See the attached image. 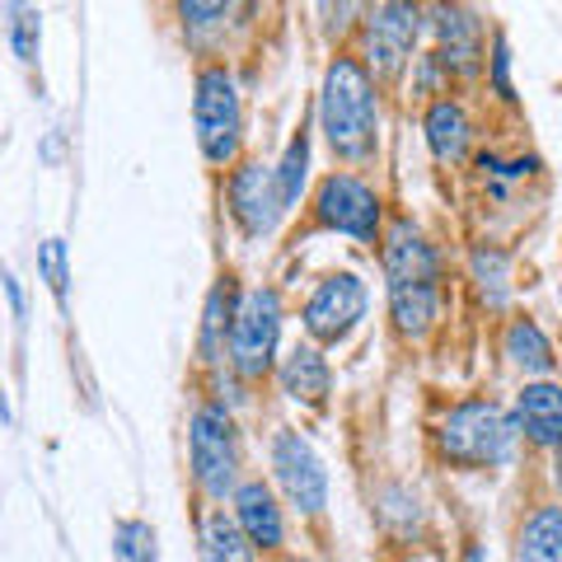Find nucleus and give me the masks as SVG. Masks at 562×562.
Masks as SVG:
<instances>
[{
  "mask_svg": "<svg viewBox=\"0 0 562 562\" xmlns=\"http://www.w3.org/2000/svg\"><path fill=\"white\" fill-rule=\"evenodd\" d=\"M319 127L342 160H366L380 127V90L371 66L357 57H333L319 90Z\"/></svg>",
  "mask_w": 562,
  "mask_h": 562,
  "instance_id": "obj_1",
  "label": "nucleus"
},
{
  "mask_svg": "<svg viewBox=\"0 0 562 562\" xmlns=\"http://www.w3.org/2000/svg\"><path fill=\"white\" fill-rule=\"evenodd\" d=\"M516 436L520 431H516V422L506 417L502 403L464 398L446 413L441 431H436V450H441V460L464 464V469H497L512 460Z\"/></svg>",
  "mask_w": 562,
  "mask_h": 562,
  "instance_id": "obj_2",
  "label": "nucleus"
},
{
  "mask_svg": "<svg viewBox=\"0 0 562 562\" xmlns=\"http://www.w3.org/2000/svg\"><path fill=\"white\" fill-rule=\"evenodd\" d=\"M281 295L272 286H254L239 295L235 319H231V338H225V357H231L235 375L244 380H262L277 366V347H281Z\"/></svg>",
  "mask_w": 562,
  "mask_h": 562,
  "instance_id": "obj_3",
  "label": "nucleus"
},
{
  "mask_svg": "<svg viewBox=\"0 0 562 562\" xmlns=\"http://www.w3.org/2000/svg\"><path fill=\"white\" fill-rule=\"evenodd\" d=\"M188 464L211 502H225L239 487V431L221 403H202L188 417Z\"/></svg>",
  "mask_w": 562,
  "mask_h": 562,
  "instance_id": "obj_4",
  "label": "nucleus"
},
{
  "mask_svg": "<svg viewBox=\"0 0 562 562\" xmlns=\"http://www.w3.org/2000/svg\"><path fill=\"white\" fill-rule=\"evenodd\" d=\"M192 122H198V146L211 165H235L244 136V99L225 66L198 70V94H192Z\"/></svg>",
  "mask_w": 562,
  "mask_h": 562,
  "instance_id": "obj_5",
  "label": "nucleus"
},
{
  "mask_svg": "<svg viewBox=\"0 0 562 562\" xmlns=\"http://www.w3.org/2000/svg\"><path fill=\"white\" fill-rule=\"evenodd\" d=\"M366 305H371V291H366V281L357 272H328L319 286L310 291V301L301 310L305 319V333L314 342H342L351 338V328L366 319Z\"/></svg>",
  "mask_w": 562,
  "mask_h": 562,
  "instance_id": "obj_6",
  "label": "nucleus"
},
{
  "mask_svg": "<svg viewBox=\"0 0 562 562\" xmlns=\"http://www.w3.org/2000/svg\"><path fill=\"white\" fill-rule=\"evenodd\" d=\"M314 216L324 231H338L347 239L375 244L380 235V192L361 173H328L314 192Z\"/></svg>",
  "mask_w": 562,
  "mask_h": 562,
  "instance_id": "obj_7",
  "label": "nucleus"
},
{
  "mask_svg": "<svg viewBox=\"0 0 562 562\" xmlns=\"http://www.w3.org/2000/svg\"><path fill=\"white\" fill-rule=\"evenodd\" d=\"M272 473H277V487L286 492L291 512L319 516L328 506V469L319 460V450H314L301 431L281 427L272 436Z\"/></svg>",
  "mask_w": 562,
  "mask_h": 562,
  "instance_id": "obj_8",
  "label": "nucleus"
},
{
  "mask_svg": "<svg viewBox=\"0 0 562 562\" xmlns=\"http://www.w3.org/2000/svg\"><path fill=\"white\" fill-rule=\"evenodd\" d=\"M225 206H231V216L239 221V231L249 239L272 235V225L281 216V198H277L272 169L258 165V160H244L231 173V183H225Z\"/></svg>",
  "mask_w": 562,
  "mask_h": 562,
  "instance_id": "obj_9",
  "label": "nucleus"
},
{
  "mask_svg": "<svg viewBox=\"0 0 562 562\" xmlns=\"http://www.w3.org/2000/svg\"><path fill=\"white\" fill-rule=\"evenodd\" d=\"M422 14L413 5H375L366 14V57H371V76H398L403 61L413 57Z\"/></svg>",
  "mask_w": 562,
  "mask_h": 562,
  "instance_id": "obj_10",
  "label": "nucleus"
},
{
  "mask_svg": "<svg viewBox=\"0 0 562 562\" xmlns=\"http://www.w3.org/2000/svg\"><path fill=\"white\" fill-rule=\"evenodd\" d=\"M436 38H441V52H436V61H441L446 70H460V76H469V70L483 66V43H487V29L473 10L464 5H441L436 10Z\"/></svg>",
  "mask_w": 562,
  "mask_h": 562,
  "instance_id": "obj_11",
  "label": "nucleus"
},
{
  "mask_svg": "<svg viewBox=\"0 0 562 562\" xmlns=\"http://www.w3.org/2000/svg\"><path fill=\"white\" fill-rule=\"evenodd\" d=\"M516 431L539 450H562V384L553 380H525L516 394Z\"/></svg>",
  "mask_w": 562,
  "mask_h": 562,
  "instance_id": "obj_12",
  "label": "nucleus"
},
{
  "mask_svg": "<svg viewBox=\"0 0 562 562\" xmlns=\"http://www.w3.org/2000/svg\"><path fill=\"white\" fill-rule=\"evenodd\" d=\"M231 497H235V525L254 549H281V543H286V520H281V506L268 483L249 479V483H239Z\"/></svg>",
  "mask_w": 562,
  "mask_h": 562,
  "instance_id": "obj_13",
  "label": "nucleus"
},
{
  "mask_svg": "<svg viewBox=\"0 0 562 562\" xmlns=\"http://www.w3.org/2000/svg\"><path fill=\"white\" fill-rule=\"evenodd\" d=\"M380 262H384V281H390V286H408V281H436V277H441L431 244L422 239L408 221H398L394 231L384 235Z\"/></svg>",
  "mask_w": 562,
  "mask_h": 562,
  "instance_id": "obj_14",
  "label": "nucleus"
},
{
  "mask_svg": "<svg viewBox=\"0 0 562 562\" xmlns=\"http://www.w3.org/2000/svg\"><path fill=\"white\" fill-rule=\"evenodd\" d=\"M277 380H281V394L295 398V403H324L333 394V366H328L324 351L310 347V342L291 347V357L281 361Z\"/></svg>",
  "mask_w": 562,
  "mask_h": 562,
  "instance_id": "obj_15",
  "label": "nucleus"
},
{
  "mask_svg": "<svg viewBox=\"0 0 562 562\" xmlns=\"http://www.w3.org/2000/svg\"><path fill=\"white\" fill-rule=\"evenodd\" d=\"M422 132H427V146H431L436 160L454 165V160H464V150L473 140V122H469L460 99H436L427 109V117H422Z\"/></svg>",
  "mask_w": 562,
  "mask_h": 562,
  "instance_id": "obj_16",
  "label": "nucleus"
},
{
  "mask_svg": "<svg viewBox=\"0 0 562 562\" xmlns=\"http://www.w3.org/2000/svg\"><path fill=\"white\" fill-rule=\"evenodd\" d=\"M502 357L512 361L525 380H543V375H553V366H558L549 333H543V328L530 319V314H525V319H512V324H506Z\"/></svg>",
  "mask_w": 562,
  "mask_h": 562,
  "instance_id": "obj_17",
  "label": "nucleus"
},
{
  "mask_svg": "<svg viewBox=\"0 0 562 562\" xmlns=\"http://www.w3.org/2000/svg\"><path fill=\"white\" fill-rule=\"evenodd\" d=\"M512 562H562V502H539L520 520Z\"/></svg>",
  "mask_w": 562,
  "mask_h": 562,
  "instance_id": "obj_18",
  "label": "nucleus"
},
{
  "mask_svg": "<svg viewBox=\"0 0 562 562\" xmlns=\"http://www.w3.org/2000/svg\"><path fill=\"white\" fill-rule=\"evenodd\" d=\"M390 314L398 333H408V338H422L436 314H441V286L436 281H408V286H390Z\"/></svg>",
  "mask_w": 562,
  "mask_h": 562,
  "instance_id": "obj_19",
  "label": "nucleus"
},
{
  "mask_svg": "<svg viewBox=\"0 0 562 562\" xmlns=\"http://www.w3.org/2000/svg\"><path fill=\"white\" fill-rule=\"evenodd\" d=\"M235 277H221L206 295V310H202V361H221L225 357V338H231V319H235Z\"/></svg>",
  "mask_w": 562,
  "mask_h": 562,
  "instance_id": "obj_20",
  "label": "nucleus"
},
{
  "mask_svg": "<svg viewBox=\"0 0 562 562\" xmlns=\"http://www.w3.org/2000/svg\"><path fill=\"white\" fill-rule=\"evenodd\" d=\"M202 562H254V543L244 539L235 516H225L221 506L202 520Z\"/></svg>",
  "mask_w": 562,
  "mask_h": 562,
  "instance_id": "obj_21",
  "label": "nucleus"
},
{
  "mask_svg": "<svg viewBox=\"0 0 562 562\" xmlns=\"http://www.w3.org/2000/svg\"><path fill=\"white\" fill-rule=\"evenodd\" d=\"M469 272H473V281H479L483 301L492 310H502L506 291H512V258H506V249H497V244H479V249L469 254Z\"/></svg>",
  "mask_w": 562,
  "mask_h": 562,
  "instance_id": "obj_22",
  "label": "nucleus"
},
{
  "mask_svg": "<svg viewBox=\"0 0 562 562\" xmlns=\"http://www.w3.org/2000/svg\"><path fill=\"white\" fill-rule=\"evenodd\" d=\"M272 179H277L281 211L301 202V188H305V179H310V136H305V132L291 136V146H286V155H281V165L272 169Z\"/></svg>",
  "mask_w": 562,
  "mask_h": 562,
  "instance_id": "obj_23",
  "label": "nucleus"
},
{
  "mask_svg": "<svg viewBox=\"0 0 562 562\" xmlns=\"http://www.w3.org/2000/svg\"><path fill=\"white\" fill-rule=\"evenodd\" d=\"M113 562H160L150 520H117L113 525Z\"/></svg>",
  "mask_w": 562,
  "mask_h": 562,
  "instance_id": "obj_24",
  "label": "nucleus"
},
{
  "mask_svg": "<svg viewBox=\"0 0 562 562\" xmlns=\"http://www.w3.org/2000/svg\"><path fill=\"white\" fill-rule=\"evenodd\" d=\"M38 277L47 281V291L57 295V305H66V286H70V258H66V239H43L38 244Z\"/></svg>",
  "mask_w": 562,
  "mask_h": 562,
  "instance_id": "obj_25",
  "label": "nucleus"
},
{
  "mask_svg": "<svg viewBox=\"0 0 562 562\" xmlns=\"http://www.w3.org/2000/svg\"><path fill=\"white\" fill-rule=\"evenodd\" d=\"M38 43H43V20H38V10L14 5V10H10V47H14V57H20L24 66H33V61H38Z\"/></svg>",
  "mask_w": 562,
  "mask_h": 562,
  "instance_id": "obj_26",
  "label": "nucleus"
},
{
  "mask_svg": "<svg viewBox=\"0 0 562 562\" xmlns=\"http://www.w3.org/2000/svg\"><path fill=\"white\" fill-rule=\"evenodd\" d=\"M487 66H492V90H497L506 103H512V99H516V90H512V47H506L502 33L492 38V57H487Z\"/></svg>",
  "mask_w": 562,
  "mask_h": 562,
  "instance_id": "obj_27",
  "label": "nucleus"
},
{
  "mask_svg": "<svg viewBox=\"0 0 562 562\" xmlns=\"http://www.w3.org/2000/svg\"><path fill=\"white\" fill-rule=\"evenodd\" d=\"M0 281H5V295H10V310H14V319L24 324V314H29V305H24V286H20V281H14V272H5Z\"/></svg>",
  "mask_w": 562,
  "mask_h": 562,
  "instance_id": "obj_28",
  "label": "nucleus"
},
{
  "mask_svg": "<svg viewBox=\"0 0 562 562\" xmlns=\"http://www.w3.org/2000/svg\"><path fill=\"white\" fill-rule=\"evenodd\" d=\"M553 479H558V487H562V450H553Z\"/></svg>",
  "mask_w": 562,
  "mask_h": 562,
  "instance_id": "obj_29",
  "label": "nucleus"
},
{
  "mask_svg": "<svg viewBox=\"0 0 562 562\" xmlns=\"http://www.w3.org/2000/svg\"><path fill=\"white\" fill-rule=\"evenodd\" d=\"M0 413H5V394H0Z\"/></svg>",
  "mask_w": 562,
  "mask_h": 562,
  "instance_id": "obj_30",
  "label": "nucleus"
}]
</instances>
